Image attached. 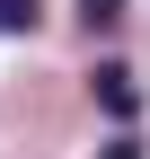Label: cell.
<instances>
[{"instance_id": "277c9868", "label": "cell", "mask_w": 150, "mask_h": 159, "mask_svg": "<svg viewBox=\"0 0 150 159\" xmlns=\"http://www.w3.org/2000/svg\"><path fill=\"white\" fill-rule=\"evenodd\" d=\"M97 159H141V142H133V133H115V142H106Z\"/></svg>"}, {"instance_id": "7a4b0ae2", "label": "cell", "mask_w": 150, "mask_h": 159, "mask_svg": "<svg viewBox=\"0 0 150 159\" xmlns=\"http://www.w3.org/2000/svg\"><path fill=\"white\" fill-rule=\"evenodd\" d=\"M124 9H133V0H80V18H88V35H97V27H124Z\"/></svg>"}, {"instance_id": "3957f363", "label": "cell", "mask_w": 150, "mask_h": 159, "mask_svg": "<svg viewBox=\"0 0 150 159\" xmlns=\"http://www.w3.org/2000/svg\"><path fill=\"white\" fill-rule=\"evenodd\" d=\"M0 35H35V0H0Z\"/></svg>"}, {"instance_id": "6da1fadb", "label": "cell", "mask_w": 150, "mask_h": 159, "mask_svg": "<svg viewBox=\"0 0 150 159\" xmlns=\"http://www.w3.org/2000/svg\"><path fill=\"white\" fill-rule=\"evenodd\" d=\"M97 106L115 115V124H133V115H141V80L124 71V62H97Z\"/></svg>"}]
</instances>
